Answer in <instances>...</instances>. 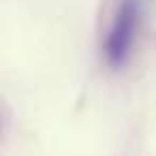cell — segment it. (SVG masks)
I'll return each instance as SVG.
<instances>
[{"label":"cell","instance_id":"cell-1","mask_svg":"<svg viewBox=\"0 0 156 156\" xmlns=\"http://www.w3.org/2000/svg\"><path fill=\"white\" fill-rule=\"evenodd\" d=\"M145 13V0H118L103 39V58L109 69L118 71L130 60L135 41Z\"/></svg>","mask_w":156,"mask_h":156}]
</instances>
